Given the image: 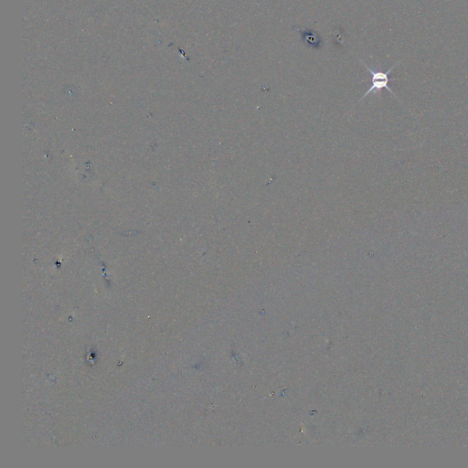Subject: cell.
<instances>
[{
    "label": "cell",
    "instance_id": "cell-1",
    "mask_svg": "<svg viewBox=\"0 0 468 468\" xmlns=\"http://www.w3.org/2000/svg\"><path fill=\"white\" fill-rule=\"evenodd\" d=\"M361 62L364 64L365 68L368 69V72H369L370 75H371V86L369 87L368 91L365 92V94L361 97L360 101L363 100L366 96H368L369 93H372V92L376 93V92H381L382 89L388 90L389 92L392 93V95H394V96L398 99L397 95H396L394 92H392V89L389 87V82L395 81L396 79H392V80H391V79L389 78V74L392 72V69H394V68L399 64V62H396L391 69H388V70L385 71V72L381 71V70H375V69H371V68L368 67L367 64H365L364 62H362V61H361Z\"/></svg>",
    "mask_w": 468,
    "mask_h": 468
}]
</instances>
